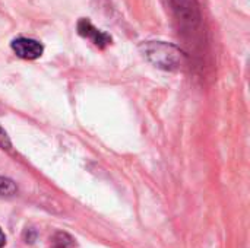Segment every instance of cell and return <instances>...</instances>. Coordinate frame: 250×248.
Instances as JSON below:
<instances>
[{"label": "cell", "instance_id": "cell-1", "mask_svg": "<svg viewBox=\"0 0 250 248\" xmlns=\"http://www.w3.org/2000/svg\"><path fill=\"white\" fill-rule=\"evenodd\" d=\"M144 57L158 69L176 72L188 64L186 54L176 45L164 41H146L139 45Z\"/></svg>", "mask_w": 250, "mask_h": 248}, {"label": "cell", "instance_id": "cell-2", "mask_svg": "<svg viewBox=\"0 0 250 248\" xmlns=\"http://www.w3.org/2000/svg\"><path fill=\"white\" fill-rule=\"evenodd\" d=\"M171 12L179 20L180 26L188 29H195L201 22L199 6L196 0H167Z\"/></svg>", "mask_w": 250, "mask_h": 248}, {"label": "cell", "instance_id": "cell-3", "mask_svg": "<svg viewBox=\"0 0 250 248\" xmlns=\"http://www.w3.org/2000/svg\"><path fill=\"white\" fill-rule=\"evenodd\" d=\"M12 50L21 58L35 60V58L41 57V54L44 51V47L37 39L21 37V38H16V39L12 41Z\"/></svg>", "mask_w": 250, "mask_h": 248}, {"label": "cell", "instance_id": "cell-4", "mask_svg": "<svg viewBox=\"0 0 250 248\" xmlns=\"http://www.w3.org/2000/svg\"><path fill=\"white\" fill-rule=\"evenodd\" d=\"M78 32L81 37L88 38L94 42V45H97L98 48H104L111 42V37L100 29H97L88 19H81L78 22Z\"/></svg>", "mask_w": 250, "mask_h": 248}, {"label": "cell", "instance_id": "cell-5", "mask_svg": "<svg viewBox=\"0 0 250 248\" xmlns=\"http://www.w3.org/2000/svg\"><path fill=\"white\" fill-rule=\"evenodd\" d=\"M73 246H75V240L66 232H57L51 238V247L53 248H72Z\"/></svg>", "mask_w": 250, "mask_h": 248}, {"label": "cell", "instance_id": "cell-6", "mask_svg": "<svg viewBox=\"0 0 250 248\" xmlns=\"http://www.w3.org/2000/svg\"><path fill=\"white\" fill-rule=\"evenodd\" d=\"M18 191L16 189V184L10 180V178H6V177H0V196L1 197H7V196H13L15 193Z\"/></svg>", "mask_w": 250, "mask_h": 248}, {"label": "cell", "instance_id": "cell-7", "mask_svg": "<svg viewBox=\"0 0 250 248\" xmlns=\"http://www.w3.org/2000/svg\"><path fill=\"white\" fill-rule=\"evenodd\" d=\"M0 148L1 149H6V151H9L12 148V142H10L7 133L1 127H0Z\"/></svg>", "mask_w": 250, "mask_h": 248}, {"label": "cell", "instance_id": "cell-8", "mask_svg": "<svg viewBox=\"0 0 250 248\" xmlns=\"http://www.w3.org/2000/svg\"><path fill=\"white\" fill-rule=\"evenodd\" d=\"M4 246H6V237H4V234H3V231L0 228V248H3Z\"/></svg>", "mask_w": 250, "mask_h": 248}]
</instances>
